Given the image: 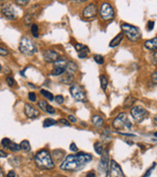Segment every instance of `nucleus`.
Here are the masks:
<instances>
[{
    "label": "nucleus",
    "mask_w": 157,
    "mask_h": 177,
    "mask_svg": "<svg viewBox=\"0 0 157 177\" xmlns=\"http://www.w3.org/2000/svg\"><path fill=\"white\" fill-rule=\"evenodd\" d=\"M35 163L41 169H52L55 167L51 154L46 149H41L35 155Z\"/></svg>",
    "instance_id": "nucleus-1"
},
{
    "label": "nucleus",
    "mask_w": 157,
    "mask_h": 177,
    "mask_svg": "<svg viewBox=\"0 0 157 177\" xmlns=\"http://www.w3.org/2000/svg\"><path fill=\"white\" fill-rule=\"evenodd\" d=\"M92 123L94 124L95 127L96 128H101L103 125V118L100 116H94L92 118Z\"/></svg>",
    "instance_id": "nucleus-21"
},
{
    "label": "nucleus",
    "mask_w": 157,
    "mask_h": 177,
    "mask_svg": "<svg viewBox=\"0 0 157 177\" xmlns=\"http://www.w3.org/2000/svg\"><path fill=\"white\" fill-rule=\"evenodd\" d=\"M64 156H65V152H64L63 150H61V149H56V150H54L52 152V159L56 160L57 162L61 161L64 158Z\"/></svg>",
    "instance_id": "nucleus-22"
},
{
    "label": "nucleus",
    "mask_w": 157,
    "mask_h": 177,
    "mask_svg": "<svg viewBox=\"0 0 157 177\" xmlns=\"http://www.w3.org/2000/svg\"><path fill=\"white\" fill-rule=\"evenodd\" d=\"M145 47L148 50H156L157 49V38H153L145 41Z\"/></svg>",
    "instance_id": "nucleus-17"
},
{
    "label": "nucleus",
    "mask_w": 157,
    "mask_h": 177,
    "mask_svg": "<svg viewBox=\"0 0 157 177\" xmlns=\"http://www.w3.org/2000/svg\"><path fill=\"white\" fill-rule=\"evenodd\" d=\"M153 27H154V21H148L147 22V29L151 31L153 29Z\"/></svg>",
    "instance_id": "nucleus-47"
},
{
    "label": "nucleus",
    "mask_w": 157,
    "mask_h": 177,
    "mask_svg": "<svg viewBox=\"0 0 157 177\" xmlns=\"http://www.w3.org/2000/svg\"><path fill=\"white\" fill-rule=\"evenodd\" d=\"M59 123L65 125V126H69V125H70V122L69 121L68 119H65V118H61V119L59 120Z\"/></svg>",
    "instance_id": "nucleus-42"
},
{
    "label": "nucleus",
    "mask_w": 157,
    "mask_h": 177,
    "mask_svg": "<svg viewBox=\"0 0 157 177\" xmlns=\"http://www.w3.org/2000/svg\"><path fill=\"white\" fill-rule=\"evenodd\" d=\"M38 6H34L32 8L26 13V15L24 16V18H23V21H24V24L25 25H31L33 20H34V17H36V8H37Z\"/></svg>",
    "instance_id": "nucleus-15"
},
{
    "label": "nucleus",
    "mask_w": 157,
    "mask_h": 177,
    "mask_svg": "<svg viewBox=\"0 0 157 177\" xmlns=\"http://www.w3.org/2000/svg\"><path fill=\"white\" fill-rule=\"evenodd\" d=\"M57 122H56V120L53 119V118H50V117H48V118H45L44 120V123H42V126L45 127V128H47V127H51L53 125H55Z\"/></svg>",
    "instance_id": "nucleus-29"
},
{
    "label": "nucleus",
    "mask_w": 157,
    "mask_h": 177,
    "mask_svg": "<svg viewBox=\"0 0 157 177\" xmlns=\"http://www.w3.org/2000/svg\"><path fill=\"white\" fill-rule=\"evenodd\" d=\"M7 149H10L11 151H14V152H17V151H19L20 150V145L16 144V143H13L11 140L8 146H7Z\"/></svg>",
    "instance_id": "nucleus-28"
},
{
    "label": "nucleus",
    "mask_w": 157,
    "mask_h": 177,
    "mask_svg": "<svg viewBox=\"0 0 157 177\" xmlns=\"http://www.w3.org/2000/svg\"><path fill=\"white\" fill-rule=\"evenodd\" d=\"M41 94L45 98L48 99L49 101H53L54 100V95L50 93V91H48L46 90H41Z\"/></svg>",
    "instance_id": "nucleus-27"
},
{
    "label": "nucleus",
    "mask_w": 157,
    "mask_h": 177,
    "mask_svg": "<svg viewBox=\"0 0 157 177\" xmlns=\"http://www.w3.org/2000/svg\"><path fill=\"white\" fill-rule=\"evenodd\" d=\"M42 57H44V60L46 63H54L57 59L60 57V55H59V53H57L56 51L51 50V49H48V50H46L44 53Z\"/></svg>",
    "instance_id": "nucleus-14"
},
{
    "label": "nucleus",
    "mask_w": 157,
    "mask_h": 177,
    "mask_svg": "<svg viewBox=\"0 0 157 177\" xmlns=\"http://www.w3.org/2000/svg\"><path fill=\"white\" fill-rule=\"evenodd\" d=\"M154 136H155V137H157V132H155V133H154Z\"/></svg>",
    "instance_id": "nucleus-54"
},
{
    "label": "nucleus",
    "mask_w": 157,
    "mask_h": 177,
    "mask_svg": "<svg viewBox=\"0 0 157 177\" xmlns=\"http://www.w3.org/2000/svg\"><path fill=\"white\" fill-rule=\"evenodd\" d=\"M109 171H110V176L111 177H124V171H122L120 165L114 160H112L110 163Z\"/></svg>",
    "instance_id": "nucleus-12"
},
{
    "label": "nucleus",
    "mask_w": 157,
    "mask_h": 177,
    "mask_svg": "<svg viewBox=\"0 0 157 177\" xmlns=\"http://www.w3.org/2000/svg\"><path fill=\"white\" fill-rule=\"evenodd\" d=\"M19 51L21 53H23L25 55H34L35 53H37V47H36L34 41L27 38V37H22L19 41Z\"/></svg>",
    "instance_id": "nucleus-3"
},
{
    "label": "nucleus",
    "mask_w": 157,
    "mask_h": 177,
    "mask_svg": "<svg viewBox=\"0 0 157 177\" xmlns=\"http://www.w3.org/2000/svg\"><path fill=\"white\" fill-rule=\"evenodd\" d=\"M131 116L136 122H142L148 117V112L142 106H135L131 109Z\"/></svg>",
    "instance_id": "nucleus-7"
},
{
    "label": "nucleus",
    "mask_w": 157,
    "mask_h": 177,
    "mask_svg": "<svg viewBox=\"0 0 157 177\" xmlns=\"http://www.w3.org/2000/svg\"><path fill=\"white\" fill-rule=\"evenodd\" d=\"M153 124L157 127V115H155L153 117Z\"/></svg>",
    "instance_id": "nucleus-52"
},
{
    "label": "nucleus",
    "mask_w": 157,
    "mask_h": 177,
    "mask_svg": "<svg viewBox=\"0 0 157 177\" xmlns=\"http://www.w3.org/2000/svg\"><path fill=\"white\" fill-rule=\"evenodd\" d=\"M94 147H95L96 152L98 155H101V154L103 153V151H104V149H103V147H102L101 144H100V143H98V141H96V143L95 144Z\"/></svg>",
    "instance_id": "nucleus-30"
},
{
    "label": "nucleus",
    "mask_w": 157,
    "mask_h": 177,
    "mask_svg": "<svg viewBox=\"0 0 157 177\" xmlns=\"http://www.w3.org/2000/svg\"><path fill=\"white\" fill-rule=\"evenodd\" d=\"M0 1H4V0H0Z\"/></svg>",
    "instance_id": "nucleus-56"
},
{
    "label": "nucleus",
    "mask_w": 157,
    "mask_h": 177,
    "mask_svg": "<svg viewBox=\"0 0 157 177\" xmlns=\"http://www.w3.org/2000/svg\"><path fill=\"white\" fill-rule=\"evenodd\" d=\"M74 81V75L73 74H70V73H68V72H65L63 74L62 78H61V82L66 84V85H70L73 84Z\"/></svg>",
    "instance_id": "nucleus-18"
},
{
    "label": "nucleus",
    "mask_w": 157,
    "mask_h": 177,
    "mask_svg": "<svg viewBox=\"0 0 157 177\" xmlns=\"http://www.w3.org/2000/svg\"><path fill=\"white\" fill-rule=\"evenodd\" d=\"M19 145H20V149H21V150H23V151H25V152H29V151L31 150V146H30L29 141L26 140H24L21 141Z\"/></svg>",
    "instance_id": "nucleus-26"
},
{
    "label": "nucleus",
    "mask_w": 157,
    "mask_h": 177,
    "mask_svg": "<svg viewBox=\"0 0 157 177\" xmlns=\"http://www.w3.org/2000/svg\"><path fill=\"white\" fill-rule=\"evenodd\" d=\"M97 15V7L96 4H90L84 8L82 12V17L85 19H92Z\"/></svg>",
    "instance_id": "nucleus-11"
},
{
    "label": "nucleus",
    "mask_w": 157,
    "mask_h": 177,
    "mask_svg": "<svg viewBox=\"0 0 157 177\" xmlns=\"http://www.w3.org/2000/svg\"><path fill=\"white\" fill-rule=\"evenodd\" d=\"M65 72H66V68H65V67H55L54 69L50 72V74L53 75V76H59V75H63Z\"/></svg>",
    "instance_id": "nucleus-25"
},
{
    "label": "nucleus",
    "mask_w": 157,
    "mask_h": 177,
    "mask_svg": "<svg viewBox=\"0 0 157 177\" xmlns=\"http://www.w3.org/2000/svg\"><path fill=\"white\" fill-rule=\"evenodd\" d=\"M122 30L123 33L126 36V38L131 41H137L141 39V34L136 27L130 25L128 23H123L122 24Z\"/></svg>",
    "instance_id": "nucleus-5"
},
{
    "label": "nucleus",
    "mask_w": 157,
    "mask_h": 177,
    "mask_svg": "<svg viewBox=\"0 0 157 177\" xmlns=\"http://www.w3.org/2000/svg\"><path fill=\"white\" fill-rule=\"evenodd\" d=\"M136 102V98H134L133 96L129 95L126 99H125V101L124 103V107L125 109H128V108H131L132 106L134 105V103Z\"/></svg>",
    "instance_id": "nucleus-24"
},
{
    "label": "nucleus",
    "mask_w": 157,
    "mask_h": 177,
    "mask_svg": "<svg viewBox=\"0 0 157 177\" xmlns=\"http://www.w3.org/2000/svg\"><path fill=\"white\" fill-rule=\"evenodd\" d=\"M151 81H152L154 84H157V70L151 74Z\"/></svg>",
    "instance_id": "nucleus-44"
},
{
    "label": "nucleus",
    "mask_w": 157,
    "mask_h": 177,
    "mask_svg": "<svg viewBox=\"0 0 157 177\" xmlns=\"http://www.w3.org/2000/svg\"><path fill=\"white\" fill-rule=\"evenodd\" d=\"M69 150H71V151H74V152H77L78 148H77V146H76V144H75L74 143H73V144H70V146H69Z\"/></svg>",
    "instance_id": "nucleus-46"
},
{
    "label": "nucleus",
    "mask_w": 157,
    "mask_h": 177,
    "mask_svg": "<svg viewBox=\"0 0 157 177\" xmlns=\"http://www.w3.org/2000/svg\"><path fill=\"white\" fill-rule=\"evenodd\" d=\"M108 162H109V152L107 149H105V151H103V153L101 154V159L99 161L98 165V171L103 173L105 176L107 175V172H108Z\"/></svg>",
    "instance_id": "nucleus-10"
},
{
    "label": "nucleus",
    "mask_w": 157,
    "mask_h": 177,
    "mask_svg": "<svg viewBox=\"0 0 157 177\" xmlns=\"http://www.w3.org/2000/svg\"><path fill=\"white\" fill-rule=\"evenodd\" d=\"M0 12L6 18L10 20H15L18 17L17 10L11 3H3L0 6Z\"/></svg>",
    "instance_id": "nucleus-6"
},
{
    "label": "nucleus",
    "mask_w": 157,
    "mask_h": 177,
    "mask_svg": "<svg viewBox=\"0 0 157 177\" xmlns=\"http://www.w3.org/2000/svg\"><path fill=\"white\" fill-rule=\"evenodd\" d=\"M28 98H29V100L31 102H35L37 100V95H36V94L33 93V91H30V93L28 94Z\"/></svg>",
    "instance_id": "nucleus-37"
},
{
    "label": "nucleus",
    "mask_w": 157,
    "mask_h": 177,
    "mask_svg": "<svg viewBox=\"0 0 157 177\" xmlns=\"http://www.w3.org/2000/svg\"><path fill=\"white\" fill-rule=\"evenodd\" d=\"M123 39H124V34H122V33L118 34L117 36L114 38V39L111 40L110 44H109L110 47H116V46H118V45L120 44V42H122Z\"/></svg>",
    "instance_id": "nucleus-20"
},
{
    "label": "nucleus",
    "mask_w": 157,
    "mask_h": 177,
    "mask_svg": "<svg viewBox=\"0 0 157 177\" xmlns=\"http://www.w3.org/2000/svg\"><path fill=\"white\" fill-rule=\"evenodd\" d=\"M74 47H75L76 51L78 53V57L81 58V59L86 58L89 54V52H90L89 48L86 45H83L81 44H74Z\"/></svg>",
    "instance_id": "nucleus-16"
},
{
    "label": "nucleus",
    "mask_w": 157,
    "mask_h": 177,
    "mask_svg": "<svg viewBox=\"0 0 157 177\" xmlns=\"http://www.w3.org/2000/svg\"><path fill=\"white\" fill-rule=\"evenodd\" d=\"M74 2H78V3H81V2H85L87 1V0H73Z\"/></svg>",
    "instance_id": "nucleus-53"
},
{
    "label": "nucleus",
    "mask_w": 157,
    "mask_h": 177,
    "mask_svg": "<svg viewBox=\"0 0 157 177\" xmlns=\"http://www.w3.org/2000/svg\"><path fill=\"white\" fill-rule=\"evenodd\" d=\"M7 177H16V172L14 171H10L7 174Z\"/></svg>",
    "instance_id": "nucleus-48"
},
{
    "label": "nucleus",
    "mask_w": 157,
    "mask_h": 177,
    "mask_svg": "<svg viewBox=\"0 0 157 177\" xmlns=\"http://www.w3.org/2000/svg\"><path fill=\"white\" fill-rule=\"evenodd\" d=\"M38 106H39V108H40L41 111L45 112L46 107L48 106V104H47V102H46L45 100H39V101H38Z\"/></svg>",
    "instance_id": "nucleus-33"
},
{
    "label": "nucleus",
    "mask_w": 157,
    "mask_h": 177,
    "mask_svg": "<svg viewBox=\"0 0 157 177\" xmlns=\"http://www.w3.org/2000/svg\"><path fill=\"white\" fill-rule=\"evenodd\" d=\"M151 61L152 63H154L155 66H157V52H154L151 56Z\"/></svg>",
    "instance_id": "nucleus-43"
},
{
    "label": "nucleus",
    "mask_w": 157,
    "mask_h": 177,
    "mask_svg": "<svg viewBox=\"0 0 157 177\" xmlns=\"http://www.w3.org/2000/svg\"><path fill=\"white\" fill-rule=\"evenodd\" d=\"M70 94L73 95V97L77 101H82L85 102L87 101V96L86 93L84 91V90L79 86V85H73L69 89Z\"/></svg>",
    "instance_id": "nucleus-8"
},
{
    "label": "nucleus",
    "mask_w": 157,
    "mask_h": 177,
    "mask_svg": "<svg viewBox=\"0 0 157 177\" xmlns=\"http://www.w3.org/2000/svg\"><path fill=\"white\" fill-rule=\"evenodd\" d=\"M31 33L33 35V37L35 38H39V27L37 24H32L31 26Z\"/></svg>",
    "instance_id": "nucleus-31"
},
{
    "label": "nucleus",
    "mask_w": 157,
    "mask_h": 177,
    "mask_svg": "<svg viewBox=\"0 0 157 177\" xmlns=\"http://www.w3.org/2000/svg\"><path fill=\"white\" fill-rule=\"evenodd\" d=\"M54 99H55L57 104H63L64 103V97L62 95H56Z\"/></svg>",
    "instance_id": "nucleus-39"
},
{
    "label": "nucleus",
    "mask_w": 157,
    "mask_h": 177,
    "mask_svg": "<svg viewBox=\"0 0 157 177\" xmlns=\"http://www.w3.org/2000/svg\"><path fill=\"white\" fill-rule=\"evenodd\" d=\"M67 63H68V60L65 57H59L55 62H54V65L55 67H67Z\"/></svg>",
    "instance_id": "nucleus-23"
},
{
    "label": "nucleus",
    "mask_w": 157,
    "mask_h": 177,
    "mask_svg": "<svg viewBox=\"0 0 157 177\" xmlns=\"http://www.w3.org/2000/svg\"><path fill=\"white\" fill-rule=\"evenodd\" d=\"M113 127L114 129L116 130H129L131 129L132 127V124L130 122V120L128 119L126 114H124V113H120V114H119V116L114 119L113 121Z\"/></svg>",
    "instance_id": "nucleus-4"
},
{
    "label": "nucleus",
    "mask_w": 157,
    "mask_h": 177,
    "mask_svg": "<svg viewBox=\"0 0 157 177\" xmlns=\"http://www.w3.org/2000/svg\"><path fill=\"white\" fill-rule=\"evenodd\" d=\"M24 114L28 118H36L37 117L40 116V112L34 108L32 105L25 103L24 105Z\"/></svg>",
    "instance_id": "nucleus-13"
},
{
    "label": "nucleus",
    "mask_w": 157,
    "mask_h": 177,
    "mask_svg": "<svg viewBox=\"0 0 157 177\" xmlns=\"http://www.w3.org/2000/svg\"><path fill=\"white\" fill-rule=\"evenodd\" d=\"M0 55L1 56H7V55H9V51L7 50L6 48H3L0 46Z\"/></svg>",
    "instance_id": "nucleus-41"
},
{
    "label": "nucleus",
    "mask_w": 157,
    "mask_h": 177,
    "mask_svg": "<svg viewBox=\"0 0 157 177\" xmlns=\"http://www.w3.org/2000/svg\"><path fill=\"white\" fill-rule=\"evenodd\" d=\"M115 13L112 8V6L109 3H103L100 8V17L104 21H109L113 19Z\"/></svg>",
    "instance_id": "nucleus-9"
},
{
    "label": "nucleus",
    "mask_w": 157,
    "mask_h": 177,
    "mask_svg": "<svg viewBox=\"0 0 157 177\" xmlns=\"http://www.w3.org/2000/svg\"><path fill=\"white\" fill-rule=\"evenodd\" d=\"M77 69H78L77 65H76V63H75L74 62H73V61H69V62H68V63H67V67H66V72L70 73V74H73V75H74V73L77 71Z\"/></svg>",
    "instance_id": "nucleus-19"
},
{
    "label": "nucleus",
    "mask_w": 157,
    "mask_h": 177,
    "mask_svg": "<svg viewBox=\"0 0 157 177\" xmlns=\"http://www.w3.org/2000/svg\"><path fill=\"white\" fill-rule=\"evenodd\" d=\"M99 79H100L101 88H102L103 90H105V89L107 88V85H108V79H107V77H106L105 75H100Z\"/></svg>",
    "instance_id": "nucleus-32"
},
{
    "label": "nucleus",
    "mask_w": 157,
    "mask_h": 177,
    "mask_svg": "<svg viewBox=\"0 0 157 177\" xmlns=\"http://www.w3.org/2000/svg\"><path fill=\"white\" fill-rule=\"evenodd\" d=\"M45 112H46V113H48V114H50V115H54L56 111H55L54 107H52V106H50V105H48L47 107H46Z\"/></svg>",
    "instance_id": "nucleus-38"
},
{
    "label": "nucleus",
    "mask_w": 157,
    "mask_h": 177,
    "mask_svg": "<svg viewBox=\"0 0 157 177\" xmlns=\"http://www.w3.org/2000/svg\"><path fill=\"white\" fill-rule=\"evenodd\" d=\"M85 167V164L79 155L77 153L75 155H68L63 161V163L60 166V168L63 171H79V169L83 168Z\"/></svg>",
    "instance_id": "nucleus-2"
},
{
    "label": "nucleus",
    "mask_w": 157,
    "mask_h": 177,
    "mask_svg": "<svg viewBox=\"0 0 157 177\" xmlns=\"http://www.w3.org/2000/svg\"><path fill=\"white\" fill-rule=\"evenodd\" d=\"M94 59H95L96 63H97L98 65H103V63H104V59H103V57L101 55H96L94 57Z\"/></svg>",
    "instance_id": "nucleus-34"
},
{
    "label": "nucleus",
    "mask_w": 157,
    "mask_h": 177,
    "mask_svg": "<svg viewBox=\"0 0 157 177\" xmlns=\"http://www.w3.org/2000/svg\"><path fill=\"white\" fill-rule=\"evenodd\" d=\"M0 70H1V65H0Z\"/></svg>",
    "instance_id": "nucleus-55"
},
{
    "label": "nucleus",
    "mask_w": 157,
    "mask_h": 177,
    "mask_svg": "<svg viewBox=\"0 0 157 177\" xmlns=\"http://www.w3.org/2000/svg\"><path fill=\"white\" fill-rule=\"evenodd\" d=\"M0 177H5V172L1 167H0Z\"/></svg>",
    "instance_id": "nucleus-51"
},
{
    "label": "nucleus",
    "mask_w": 157,
    "mask_h": 177,
    "mask_svg": "<svg viewBox=\"0 0 157 177\" xmlns=\"http://www.w3.org/2000/svg\"><path fill=\"white\" fill-rule=\"evenodd\" d=\"M6 82H7V84H8V86H10V87H14L16 85L15 79L12 78V77H9V76L6 78Z\"/></svg>",
    "instance_id": "nucleus-36"
},
{
    "label": "nucleus",
    "mask_w": 157,
    "mask_h": 177,
    "mask_svg": "<svg viewBox=\"0 0 157 177\" xmlns=\"http://www.w3.org/2000/svg\"><path fill=\"white\" fill-rule=\"evenodd\" d=\"M68 120H69V121L70 123H75V122L77 121L76 117H73V116H69Z\"/></svg>",
    "instance_id": "nucleus-45"
},
{
    "label": "nucleus",
    "mask_w": 157,
    "mask_h": 177,
    "mask_svg": "<svg viewBox=\"0 0 157 177\" xmlns=\"http://www.w3.org/2000/svg\"><path fill=\"white\" fill-rule=\"evenodd\" d=\"M86 177H96V174L94 173V171H91V172H88Z\"/></svg>",
    "instance_id": "nucleus-50"
},
{
    "label": "nucleus",
    "mask_w": 157,
    "mask_h": 177,
    "mask_svg": "<svg viewBox=\"0 0 157 177\" xmlns=\"http://www.w3.org/2000/svg\"><path fill=\"white\" fill-rule=\"evenodd\" d=\"M155 166H156V164H155V163H154V164L152 165V167H151V168H149V169H148V171H147L146 172V174H145L144 176H143V177H148L149 175H151V171H153V169L155 168Z\"/></svg>",
    "instance_id": "nucleus-40"
},
{
    "label": "nucleus",
    "mask_w": 157,
    "mask_h": 177,
    "mask_svg": "<svg viewBox=\"0 0 157 177\" xmlns=\"http://www.w3.org/2000/svg\"><path fill=\"white\" fill-rule=\"evenodd\" d=\"M7 157V153L4 152L3 150H0V158H5Z\"/></svg>",
    "instance_id": "nucleus-49"
},
{
    "label": "nucleus",
    "mask_w": 157,
    "mask_h": 177,
    "mask_svg": "<svg viewBox=\"0 0 157 177\" xmlns=\"http://www.w3.org/2000/svg\"><path fill=\"white\" fill-rule=\"evenodd\" d=\"M15 2H16V4H18V6L23 7V6H26L27 4H29L30 0H15Z\"/></svg>",
    "instance_id": "nucleus-35"
}]
</instances>
